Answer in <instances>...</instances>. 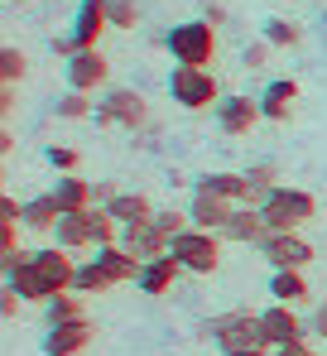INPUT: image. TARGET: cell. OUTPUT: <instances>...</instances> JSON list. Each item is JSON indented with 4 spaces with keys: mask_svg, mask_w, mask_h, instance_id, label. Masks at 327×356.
<instances>
[{
    "mask_svg": "<svg viewBox=\"0 0 327 356\" xmlns=\"http://www.w3.org/2000/svg\"><path fill=\"white\" fill-rule=\"evenodd\" d=\"M111 29V0H77V15H72V29L54 39V54L58 58H72L82 49H97L102 34Z\"/></svg>",
    "mask_w": 327,
    "mask_h": 356,
    "instance_id": "277c9868",
    "label": "cell"
},
{
    "mask_svg": "<svg viewBox=\"0 0 327 356\" xmlns=\"http://www.w3.org/2000/svg\"><path fill=\"white\" fill-rule=\"evenodd\" d=\"M63 77H67V92H97V87H106L111 63L102 49H82V54L63 58Z\"/></svg>",
    "mask_w": 327,
    "mask_h": 356,
    "instance_id": "30bf717a",
    "label": "cell"
},
{
    "mask_svg": "<svg viewBox=\"0 0 327 356\" xmlns=\"http://www.w3.org/2000/svg\"><path fill=\"white\" fill-rule=\"evenodd\" d=\"M106 212L120 222V227H140V222H154V202L145 193H115L106 202Z\"/></svg>",
    "mask_w": 327,
    "mask_h": 356,
    "instance_id": "cb8c5ba5",
    "label": "cell"
},
{
    "mask_svg": "<svg viewBox=\"0 0 327 356\" xmlns=\"http://www.w3.org/2000/svg\"><path fill=\"white\" fill-rule=\"evenodd\" d=\"M0 222H24V202H15L10 193L0 197Z\"/></svg>",
    "mask_w": 327,
    "mask_h": 356,
    "instance_id": "ab89813d",
    "label": "cell"
},
{
    "mask_svg": "<svg viewBox=\"0 0 327 356\" xmlns=\"http://www.w3.org/2000/svg\"><path fill=\"white\" fill-rule=\"evenodd\" d=\"M294 102H298V82L294 77H274L270 87L260 92V111H265V120H284L294 116Z\"/></svg>",
    "mask_w": 327,
    "mask_h": 356,
    "instance_id": "ffe728a7",
    "label": "cell"
},
{
    "mask_svg": "<svg viewBox=\"0 0 327 356\" xmlns=\"http://www.w3.org/2000/svg\"><path fill=\"white\" fill-rule=\"evenodd\" d=\"M270 298L274 303H289V308H303L313 289H308V280H303V270H274L270 275Z\"/></svg>",
    "mask_w": 327,
    "mask_h": 356,
    "instance_id": "603a6c76",
    "label": "cell"
},
{
    "mask_svg": "<svg viewBox=\"0 0 327 356\" xmlns=\"http://www.w3.org/2000/svg\"><path fill=\"white\" fill-rule=\"evenodd\" d=\"M255 250L270 260V270H308V265H313V255H318V250L298 236V232H270Z\"/></svg>",
    "mask_w": 327,
    "mask_h": 356,
    "instance_id": "ba28073f",
    "label": "cell"
},
{
    "mask_svg": "<svg viewBox=\"0 0 327 356\" xmlns=\"http://www.w3.org/2000/svg\"><path fill=\"white\" fill-rule=\"evenodd\" d=\"M260 323H265L270 347H289V342H303V337H308V323H303L289 303H274V298H270V308H260Z\"/></svg>",
    "mask_w": 327,
    "mask_h": 356,
    "instance_id": "7c38bea8",
    "label": "cell"
},
{
    "mask_svg": "<svg viewBox=\"0 0 327 356\" xmlns=\"http://www.w3.org/2000/svg\"><path fill=\"white\" fill-rule=\"evenodd\" d=\"M270 356H318V352H313V342L303 337V342H289V347H274Z\"/></svg>",
    "mask_w": 327,
    "mask_h": 356,
    "instance_id": "60d3db41",
    "label": "cell"
},
{
    "mask_svg": "<svg viewBox=\"0 0 327 356\" xmlns=\"http://www.w3.org/2000/svg\"><path fill=\"white\" fill-rule=\"evenodd\" d=\"M34 265H39L44 284H49V298H54V294H67V289H72V275H77V265H72V250H63V245H44V250H34Z\"/></svg>",
    "mask_w": 327,
    "mask_h": 356,
    "instance_id": "5bb4252c",
    "label": "cell"
},
{
    "mask_svg": "<svg viewBox=\"0 0 327 356\" xmlns=\"http://www.w3.org/2000/svg\"><path fill=\"white\" fill-rule=\"evenodd\" d=\"M140 0H111V29H135L140 24Z\"/></svg>",
    "mask_w": 327,
    "mask_h": 356,
    "instance_id": "836d02e7",
    "label": "cell"
},
{
    "mask_svg": "<svg viewBox=\"0 0 327 356\" xmlns=\"http://www.w3.org/2000/svg\"><path fill=\"white\" fill-rule=\"evenodd\" d=\"M19 303H24V298L15 294V289H0V318L15 323V318H19Z\"/></svg>",
    "mask_w": 327,
    "mask_h": 356,
    "instance_id": "f35d334b",
    "label": "cell"
},
{
    "mask_svg": "<svg viewBox=\"0 0 327 356\" xmlns=\"http://www.w3.org/2000/svg\"><path fill=\"white\" fill-rule=\"evenodd\" d=\"M106 289H115L111 284V275L97 265V260H87V265H77V275H72V294H106Z\"/></svg>",
    "mask_w": 327,
    "mask_h": 356,
    "instance_id": "83f0119b",
    "label": "cell"
},
{
    "mask_svg": "<svg viewBox=\"0 0 327 356\" xmlns=\"http://www.w3.org/2000/svg\"><path fill=\"white\" fill-rule=\"evenodd\" d=\"M270 49H274V44H265V39H260V44H246V54H241V63H246V67H265V58H270Z\"/></svg>",
    "mask_w": 327,
    "mask_h": 356,
    "instance_id": "8d00e7d4",
    "label": "cell"
},
{
    "mask_svg": "<svg viewBox=\"0 0 327 356\" xmlns=\"http://www.w3.org/2000/svg\"><path fill=\"white\" fill-rule=\"evenodd\" d=\"M58 217H63V207H58L54 193H44V197H29V202H24V232H49V236H54Z\"/></svg>",
    "mask_w": 327,
    "mask_h": 356,
    "instance_id": "d4e9b609",
    "label": "cell"
},
{
    "mask_svg": "<svg viewBox=\"0 0 327 356\" xmlns=\"http://www.w3.org/2000/svg\"><path fill=\"white\" fill-rule=\"evenodd\" d=\"M24 72H29V58H24L19 49H0V82H5V87H15Z\"/></svg>",
    "mask_w": 327,
    "mask_h": 356,
    "instance_id": "d6a6232c",
    "label": "cell"
},
{
    "mask_svg": "<svg viewBox=\"0 0 327 356\" xmlns=\"http://www.w3.org/2000/svg\"><path fill=\"white\" fill-rule=\"evenodd\" d=\"M120 245H125L135 260H159V255H168V241H164V232L154 227V222L125 227V232H120Z\"/></svg>",
    "mask_w": 327,
    "mask_h": 356,
    "instance_id": "d6986e66",
    "label": "cell"
},
{
    "mask_svg": "<svg viewBox=\"0 0 327 356\" xmlns=\"http://www.w3.org/2000/svg\"><path fill=\"white\" fill-rule=\"evenodd\" d=\"M274 178H279V164H270V159H260V164H250V169H246V183H250L246 207H260V202H265V193H270V188H279Z\"/></svg>",
    "mask_w": 327,
    "mask_h": 356,
    "instance_id": "4316f807",
    "label": "cell"
},
{
    "mask_svg": "<svg viewBox=\"0 0 327 356\" xmlns=\"http://www.w3.org/2000/svg\"><path fill=\"white\" fill-rule=\"evenodd\" d=\"M54 197L63 212H87V207H97V183H87V178H77V174H58Z\"/></svg>",
    "mask_w": 327,
    "mask_h": 356,
    "instance_id": "44dd1931",
    "label": "cell"
},
{
    "mask_svg": "<svg viewBox=\"0 0 327 356\" xmlns=\"http://www.w3.org/2000/svg\"><path fill=\"white\" fill-rule=\"evenodd\" d=\"M212 116H217V130L221 135H250L265 111H260V97H241V92H231V97H221L217 106H212Z\"/></svg>",
    "mask_w": 327,
    "mask_h": 356,
    "instance_id": "9c48e42d",
    "label": "cell"
},
{
    "mask_svg": "<svg viewBox=\"0 0 327 356\" xmlns=\"http://www.w3.org/2000/svg\"><path fill=\"white\" fill-rule=\"evenodd\" d=\"M164 49H168V58L183 63V67H207V63L217 58V24L183 19V24H173L164 34Z\"/></svg>",
    "mask_w": 327,
    "mask_h": 356,
    "instance_id": "3957f363",
    "label": "cell"
},
{
    "mask_svg": "<svg viewBox=\"0 0 327 356\" xmlns=\"http://www.w3.org/2000/svg\"><path fill=\"white\" fill-rule=\"evenodd\" d=\"M260 217H265V227H270V232H303V227L318 217V197H313V193H303V188L279 183V188L265 193Z\"/></svg>",
    "mask_w": 327,
    "mask_h": 356,
    "instance_id": "7a4b0ae2",
    "label": "cell"
},
{
    "mask_svg": "<svg viewBox=\"0 0 327 356\" xmlns=\"http://www.w3.org/2000/svg\"><path fill=\"white\" fill-rule=\"evenodd\" d=\"M265 44H274V49H294V44H303V29H298L294 19L274 15V19H265Z\"/></svg>",
    "mask_w": 327,
    "mask_h": 356,
    "instance_id": "f546056e",
    "label": "cell"
},
{
    "mask_svg": "<svg viewBox=\"0 0 327 356\" xmlns=\"http://www.w3.org/2000/svg\"><path fill=\"white\" fill-rule=\"evenodd\" d=\"M97 125H120V130H145L150 125V106L135 87H111L106 97L97 102Z\"/></svg>",
    "mask_w": 327,
    "mask_h": 356,
    "instance_id": "52a82bcc",
    "label": "cell"
},
{
    "mask_svg": "<svg viewBox=\"0 0 327 356\" xmlns=\"http://www.w3.org/2000/svg\"><path fill=\"white\" fill-rule=\"evenodd\" d=\"M102 270L111 275V284H140V270H145V260H135L120 241L115 245H97V255H92Z\"/></svg>",
    "mask_w": 327,
    "mask_h": 356,
    "instance_id": "e0dca14e",
    "label": "cell"
},
{
    "mask_svg": "<svg viewBox=\"0 0 327 356\" xmlns=\"http://www.w3.org/2000/svg\"><path fill=\"white\" fill-rule=\"evenodd\" d=\"M44 159H49V164H54L58 174H77V164H82V159H77V149H72V145H49V149H44Z\"/></svg>",
    "mask_w": 327,
    "mask_h": 356,
    "instance_id": "d590c367",
    "label": "cell"
},
{
    "mask_svg": "<svg viewBox=\"0 0 327 356\" xmlns=\"http://www.w3.org/2000/svg\"><path fill=\"white\" fill-rule=\"evenodd\" d=\"M54 245L63 250H87L92 245V207L87 212H63L54 227Z\"/></svg>",
    "mask_w": 327,
    "mask_h": 356,
    "instance_id": "7402d4cb",
    "label": "cell"
},
{
    "mask_svg": "<svg viewBox=\"0 0 327 356\" xmlns=\"http://www.w3.org/2000/svg\"><path fill=\"white\" fill-rule=\"evenodd\" d=\"M10 106H15V87H5V82H0V111L10 116Z\"/></svg>",
    "mask_w": 327,
    "mask_h": 356,
    "instance_id": "b9f144b4",
    "label": "cell"
},
{
    "mask_svg": "<svg viewBox=\"0 0 327 356\" xmlns=\"http://www.w3.org/2000/svg\"><path fill=\"white\" fill-rule=\"evenodd\" d=\"M44 318H49V327L54 323H72V318H87V308H82V294H54L49 303H44Z\"/></svg>",
    "mask_w": 327,
    "mask_h": 356,
    "instance_id": "f1b7e54d",
    "label": "cell"
},
{
    "mask_svg": "<svg viewBox=\"0 0 327 356\" xmlns=\"http://www.w3.org/2000/svg\"><path fill=\"white\" fill-rule=\"evenodd\" d=\"M173 255H178V265L188 270V275H217L221 270V236L217 232H202V227H188L183 236H173V245H168Z\"/></svg>",
    "mask_w": 327,
    "mask_h": 356,
    "instance_id": "8992f818",
    "label": "cell"
},
{
    "mask_svg": "<svg viewBox=\"0 0 327 356\" xmlns=\"http://www.w3.org/2000/svg\"><path fill=\"white\" fill-rule=\"evenodd\" d=\"M120 232H125V227L111 217L106 207H92V245H115Z\"/></svg>",
    "mask_w": 327,
    "mask_h": 356,
    "instance_id": "1f68e13d",
    "label": "cell"
},
{
    "mask_svg": "<svg viewBox=\"0 0 327 356\" xmlns=\"http://www.w3.org/2000/svg\"><path fill=\"white\" fill-rule=\"evenodd\" d=\"M154 227H159L164 241L173 245V236H183V232H188L193 222H188V212H173V207H168V212H154Z\"/></svg>",
    "mask_w": 327,
    "mask_h": 356,
    "instance_id": "e575fe53",
    "label": "cell"
},
{
    "mask_svg": "<svg viewBox=\"0 0 327 356\" xmlns=\"http://www.w3.org/2000/svg\"><path fill=\"white\" fill-rule=\"evenodd\" d=\"M202 337L217 342L221 356H270V337H265V323L260 313H246V308H231L202 323Z\"/></svg>",
    "mask_w": 327,
    "mask_h": 356,
    "instance_id": "6da1fadb",
    "label": "cell"
},
{
    "mask_svg": "<svg viewBox=\"0 0 327 356\" xmlns=\"http://www.w3.org/2000/svg\"><path fill=\"white\" fill-rule=\"evenodd\" d=\"M5 289H15L24 303H49V284H44V275H39V265H34V250H24V255L5 270Z\"/></svg>",
    "mask_w": 327,
    "mask_h": 356,
    "instance_id": "9a60e30c",
    "label": "cell"
},
{
    "mask_svg": "<svg viewBox=\"0 0 327 356\" xmlns=\"http://www.w3.org/2000/svg\"><path fill=\"white\" fill-rule=\"evenodd\" d=\"M92 337H97L92 318H72V323H54L39 347H44V356H82L92 347Z\"/></svg>",
    "mask_w": 327,
    "mask_h": 356,
    "instance_id": "8fae6325",
    "label": "cell"
},
{
    "mask_svg": "<svg viewBox=\"0 0 327 356\" xmlns=\"http://www.w3.org/2000/svg\"><path fill=\"white\" fill-rule=\"evenodd\" d=\"M193 188H207V193H217V197H226V202H241V207H246V197H250L246 174H202Z\"/></svg>",
    "mask_w": 327,
    "mask_h": 356,
    "instance_id": "484cf974",
    "label": "cell"
},
{
    "mask_svg": "<svg viewBox=\"0 0 327 356\" xmlns=\"http://www.w3.org/2000/svg\"><path fill=\"white\" fill-rule=\"evenodd\" d=\"M308 337H323L327 342V303H313V313H308Z\"/></svg>",
    "mask_w": 327,
    "mask_h": 356,
    "instance_id": "74e56055",
    "label": "cell"
},
{
    "mask_svg": "<svg viewBox=\"0 0 327 356\" xmlns=\"http://www.w3.org/2000/svg\"><path fill=\"white\" fill-rule=\"evenodd\" d=\"M58 120H87L97 116V102H92V92H67V97H58Z\"/></svg>",
    "mask_w": 327,
    "mask_h": 356,
    "instance_id": "4dcf8cb0",
    "label": "cell"
},
{
    "mask_svg": "<svg viewBox=\"0 0 327 356\" xmlns=\"http://www.w3.org/2000/svg\"><path fill=\"white\" fill-rule=\"evenodd\" d=\"M178 275H188L183 265H178V255L168 250V255H159V260H145V270H140V294H150V298H159V294H168L173 289V280Z\"/></svg>",
    "mask_w": 327,
    "mask_h": 356,
    "instance_id": "ac0fdd59",
    "label": "cell"
},
{
    "mask_svg": "<svg viewBox=\"0 0 327 356\" xmlns=\"http://www.w3.org/2000/svg\"><path fill=\"white\" fill-rule=\"evenodd\" d=\"M217 236H221V241H236V245H260V241L270 236V227H265L260 207H236V212L226 217V227H221Z\"/></svg>",
    "mask_w": 327,
    "mask_h": 356,
    "instance_id": "2e32d148",
    "label": "cell"
},
{
    "mask_svg": "<svg viewBox=\"0 0 327 356\" xmlns=\"http://www.w3.org/2000/svg\"><path fill=\"white\" fill-rule=\"evenodd\" d=\"M168 97H173L183 111H207V106L221 102V82H217L212 67H183V63H173V72H168Z\"/></svg>",
    "mask_w": 327,
    "mask_h": 356,
    "instance_id": "5b68a950",
    "label": "cell"
},
{
    "mask_svg": "<svg viewBox=\"0 0 327 356\" xmlns=\"http://www.w3.org/2000/svg\"><path fill=\"white\" fill-rule=\"evenodd\" d=\"M241 202H226V197H217V193H207V188H193V197H188V222L193 227H202V232H221L226 227V217L236 212Z\"/></svg>",
    "mask_w": 327,
    "mask_h": 356,
    "instance_id": "4fadbf2b",
    "label": "cell"
}]
</instances>
